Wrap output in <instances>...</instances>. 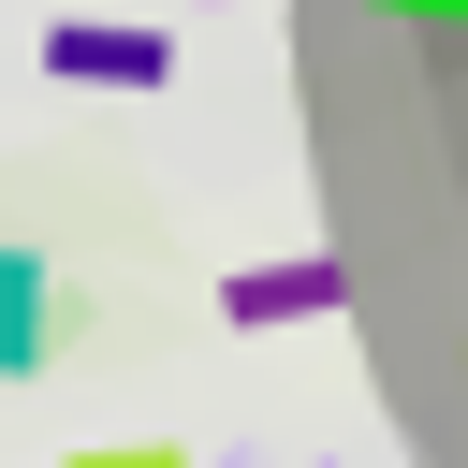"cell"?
<instances>
[{
	"mask_svg": "<svg viewBox=\"0 0 468 468\" xmlns=\"http://www.w3.org/2000/svg\"><path fill=\"white\" fill-rule=\"evenodd\" d=\"M73 468H176V453H73Z\"/></svg>",
	"mask_w": 468,
	"mask_h": 468,
	"instance_id": "cell-3",
	"label": "cell"
},
{
	"mask_svg": "<svg viewBox=\"0 0 468 468\" xmlns=\"http://www.w3.org/2000/svg\"><path fill=\"white\" fill-rule=\"evenodd\" d=\"M58 73H161V44H88V29H73V44H58Z\"/></svg>",
	"mask_w": 468,
	"mask_h": 468,
	"instance_id": "cell-2",
	"label": "cell"
},
{
	"mask_svg": "<svg viewBox=\"0 0 468 468\" xmlns=\"http://www.w3.org/2000/svg\"><path fill=\"white\" fill-rule=\"evenodd\" d=\"M29 366H44V263L0 249V380H29Z\"/></svg>",
	"mask_w": 468,
	"mask_h": 468,
	"instance_id": "cell-1",
	"label": "cell"
}]
</instances>
